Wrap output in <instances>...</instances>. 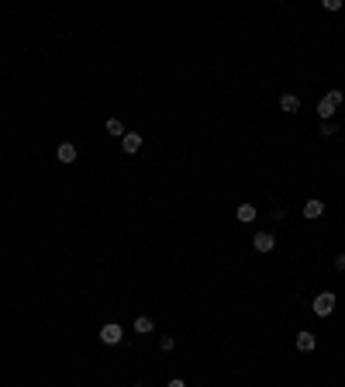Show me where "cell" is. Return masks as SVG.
Listing matches in <instances>:
<instances>
[{"instance_id":"12","label":"cell","mask_w":345,"mask_h":387,"mask_svg":"<svg viewBox=\"0 0 345 387\" xmlns=\"http://www.w3.org/2000/svg\"><path fill=\"white\" fill-rule=\"evenodd\" d=\"M107 132H111V135H118V139H125V125H121L118 118H111V121H107Z\"/></svg>"},{"instance_id":"9","label":"cell","mask_w":345,"mask_h":387,"mask_svg":"<svg viewBox=\"0 0 345 387\" xmlns=\"http://www.w3.org/2000/svg\"><path fill=\"white\" fill-rule=\"evenodd\" d=\"M56 155H59V162H72V159H76V146H72V142H63V146L56 149Z\"/></svg>"},{"instance_id":"7","label":"cell","mask_w":345,"mask_h":387,"mask_svg":"<svg viewBox=\"0 0 345 387\" xmlns=\"http://www.w3.org/2000/svg\"><path fill=\"white\" fill-rule=\"evenodd\" d=\"M279 107H283L286 114H293V111L300 107V97H297V93H283V97H279Z\"/></svg>"},{"instance_id":"10","label":"cell","mask_w":345,"mask_h":387,"mask_svg":"<svg viewBox=\"0 0 345 387\" xmlns=\"http://www.w3.org/2000/svg\"><path fill=\"white\" fill-rule=\"evenodd\" d=\"M152 328H155V321H152V318H145V314H141V318H135V332H141V335H148Z\"/></svg>"},{"instance_id":"5","label":"cell","mask_w":345,"mask_h":387,"mask_svg":"<svg viewBox=\"0 0 345 387\" xmlns=\"http://www.w3.org/2000/svg\"><path fill=\"white\" fill-rule=\"evenodd\" d=\"M314 346H318V339L311 332H297V349L300 353H314Z\"/></svg>"},{"instance_id":"11","label":"cell","mask_w":345,"mask_h":387,"mask_svg":"<svg viewBox=\"0 0 345 387\" xmlns=\"http://www.w3.org/2000/svg\"><path fill=\"white\" fill-rule=\"evenodd\" d=\"M238 222H256V208H252V204H242V208H238Z\"/></svg>"},{"instance_id":"2","label":"cell","mask_w":345,"mask_h":387,"mask_svg":"<svg viewBox=\"0 0 345 387\" xmlns=\"http://www.w3.org/2000/svg\"><path fill=\"white\" fill-rule=\"evenodd\" d=\"M332 311H335V294H332V291H325V294L314 298V314H318V318H328Z\"/></svg>"},{"instance_id":"6","label":"cell","mask_w":345,"mask_h":387,"mask_svg":"<svg viewBox=\"0 0 345 387\" xmlns=\"http://www.w3.org/2000/svg\"><path fill=\"white\" fill-rule=\"evenodd\" d=\"M121 146H125V153H138V149H141V135H138V132H125Z\"/></svg>"},{"instance_id":"3","label":"cell","mask_w":345,"mask_h":387,"mask_svg":"<svg viewBox=\"0 0 345 387\" xmlns=\"http://www.w3.org/2000/svg\"><path fill=\"white\" fill-rule=\"evenodd\" d=\"M121 335H125V332H121V325H118V321H107V325L100 328V342H104V346H118V342H121Z\"/></svg>"},{"instance_id":"13","label":"cell","mask_w":345,"mask_h":387,"mask_svg":"<svg viewBox=\"0 0 345 387\" xmlns=\"http://www.w3.org/2000/svg\"><path fill=\"white\" fill-rule=\"evenodd\" d=\"M159 346H162V353H173V346H176V339H173V335H162V342H159Z\"/></svg>"},{"instance_id":"4","label":"cell","mask_w":345,"mask_h":387,"mask_svg":"<svg viewBox=\"0 0 345 387\" xmlns=\"http://www.w3.org/2000/svg\"><path fill=\"white\" fill-rule=\"evenodd\" d=\"M252 245H256V252H273L276 249V235L273 232H256Z\"/></svg>"},{"instance_id":"8","label":"cell","mask_w":345,"mask_h":387,"mask_svg":"<svg viewBox=\"0 0 345 387\" xmlns=\"http://www.w3.org/2000/svg\"><path fill=\"white\" fill-rule=\"evenodd\" d=\"M321 215H325V204H321V201H307V204H304V218H307V222H311V218H321Z\"/></svg>"},{"instance_id":"1","label":"cell","mask_w":345,"mask_h":387,"mask_svg":"<svg viewBox=\"0 0 345 387\" xmlns=\"http://www.w3.org/2000/svg\"><path fill=\"white\" fill-rule=\"evenodd\" d=\"M339 107H342V90H328V93L321 97V104H318V114H321V118H332Z\"/></svg>"},{"instance_id":"15","label":"cell","mask_w":345,"mask_h":387,"mask_svg":"<svg viewBox=\"0 0 345 387\" xmlns=\"http://www.w3.org/2000/svg\"><path fill=\"white\" fill-rule=\"evenodd\" d=\"M138 387H145V384H138Z\"/></svg>"},{"instance_id":"14","label":"cell","mask_w":345,"mask_h":387,"mask_svg":"<svg viewBox=\"0 0 345 387\" xmlns=\"http://www.w3.org/2000/svg\"><path fill=\"white\" fill-rule=\"evenodd\" d=\"M166 387H187V384H183V381H169Z\"/></svg>"}]
</instances>
